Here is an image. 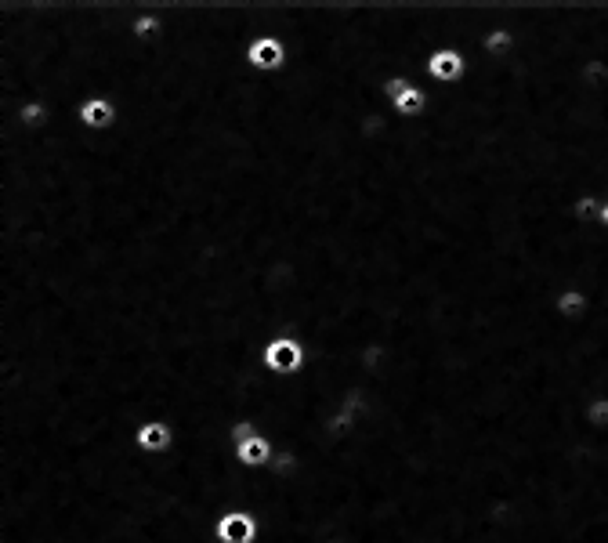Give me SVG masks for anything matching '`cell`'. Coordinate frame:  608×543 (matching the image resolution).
I'll return each instance as SVG.
<instances>
[{
	"mask_svg": "<svg viewBox=\"0 0 608 543\" xmlns=\"http://www.w3.org/2000/svg\"><path fill=\"white\" fill-rule=\"evenodd\" d=\"M583 420H587V428L608 431V395H590L583 406Z\"/></svg>",
	"mask_w": 608,
	"mask_h": 543,
	"instance_id": "cell-11",
	"label": "cell"
},
{
	"mask_svg": "<svg viewBox=\"0 0 608 543\" xmlns=\"http://www.w3.org/2000/svg\"><path fill=\"white\" fill-rule=\"evenodd\" d=\"M417 543H435V540H417Z\"/></svg>",
	"mask_w": 608,
	"mask_h": 543,
	"instance_id": "cell-15",
	"label": "cell"
},
{
	"mask_svg": "<svg viewBox=\"0 0 608 543\" xmlns=\"http://www.w3.org/2000/svg\"><path fill=\"white\" fill-rule=\"evenodd\" d=\"M250 19H254V0H250ZM243 58H247V66L254 69V73H261V77H276V73L286 69V62H290V51H286V44L276 37V33L257 29V19H254V40L247 44Z\"/></svg>",
	"mask_w": 608,
	"mask_h": 543,
	"instance_id": "cell-1",
	"label": "cell"
},
{
	"mask_svg": "<svg viewBox=\"0 0 608 543\" xmlns=\"http://www.w3.org/2000/svg\"><path fill=\"white\" fill-rule=\"evenodd\" d=\"M174 442H178V431H174V424H167V420H145V424H138V431H134V446H138V453H145V457H167L174 449Z\"/></svg>",
	"mask_w": 608,
	"mask_h": 543,
	"instance_id": "cell-5",
	"label": "cell"
},
{
	"mask_svg": "<svg viewBox=\"0 0 608 543\" xmlns=\"http://www.w3.org/2000/svg\"><path fill=\"white\" fill-rule=\"evenodd\" d=\"M601 207H605V196H601V192H583V196H576V203H572V218L580 221V225H598Z\"/></svg>",
	"mask_w": 608,
	"mask_h": 543,
	"instance_id": "cell-10",
	"label": "cell"
},
{
	"mask_svg": "<svg viewBox=\"0 0 608 543\" xmlns=\"http://www.w3.org/2000/svg\"><path fill=\"white\" fill-rule=\"evenodd\" d=\"M482 51L489 58H511L514 51H518V33H514L511 26H504L500 15H496L493 26L482 29Z\"/></svg>",
	"mask_w": 608,
	"mask_h": 543,
	"instance_id": "cell-8",
	"label": "cell"
},
{
	"mask_svg": "<svg viewBox=\"0 0 608 543\" xmlns=\"http://www.w3.org/2000/svg\"><path fill=\"white\" fill-rule=\"evenodd\" d=\"M428 105H431L428 87H424V84H420V80H417V84L409 87V91L399 98V102H391V113L402 116V120H417V116L428 113Z\"/></svg>",
	"mask_w": 608,
	"mask_h": 543,
	"instance_id": "cell-9",
	"label": "cell"
},
{
	"mask_svg": "<svg viewBox=\"0 0 608 543\" xmlns=\"http://www.w3.org/2000/svg\"><path fill=\"white\" fill-rule=\"evenodd\" d=\"M413 84H417V80L409 77L406 69H399V73H391V77L384 80V84H380V95L388 98V102H399V98L406 95V91H409Z\"/></svg>",
	"mask_w": 608,
	"mask_h": 543,
	"instance_id": "cell-12",
	"label": "cell"
},
{
	"mask_svg": "<svg viewBox=\"0 0 608 543\" xmlns=\"http://www.w3.org/2000/svg\"><path fill=\"white\" fill-rule=\"evenodd\" d=\"M261 366L272 377H297V373L308 370V348H304L301 337L279 334L261 348Z\"/></svg>",
	"mask_w": 608,
	"mask_h": 543,
	"instance_id": "cell-2",
	"label": "cell"
},
{
	"mask_svg": "<svg viewBox=\"0 0 608 543\" xmlns=\"http://www.w3.org/2000/svg\"><path fill=\"white\" fill-rule=\"evenodd\" d=\"M598 225L601 229H608V196H605V207H601V214H598Z\"/></svg>",
	"mask_w": 608,
	"mask_h": 543,
	"instance_id": "cell-14",
	"label": "cell"
},
{
	"mask_svg": "<svg viewBox=\"0 0 608 543\" xmlns=\"http://www.w3.org/2000/svg\"><path fill=\"white\" fill-rule=\"evenodd\" d=\"M261 536V522L243 507H228L214 518V540L218 543H257Z\"/></svg>",
	"mask_w": 608,
	"mask_h": 543,
	"instance_id": "cell-3",
	"label": "cell"
},
{
	"mask_svg": "<svg viewBox=\"0 0 608 543\" xmlns=\"http://www.w3.org/2000/svg\"><path fill=\"white\" fill-rule=\"evenodd\" d=\"M4 62V58H0ZM19 66V62H15ZM29 69V66H26ZM48 77V73H44ZM80 98V95H76ZM76 116H80V124L87 127V131H95V134H105V131H113L116 124H120V109H116L113 102L105 95H87L76 102Z\"/></svg>",
	"mask_w": 608,
	"mask_h": 543,
	"instance_id": "cell-4",
	"label": "cell"
},
{
	"mask_svg": "<svg viewBox=\"0 0 608 543\" xmlns=\"http://www.w3.org/2000/svg\"><path fill=\"white\" fill-rule=\"evenodd\" d=\"M232 457H236V464L250 467V471H265L276 460V442L261 435V439H250L243 446H232Z\"/></svg>",
	"mask_w": 608,
	"mask_h": 543,
	"instance_id": "cell-7",
	"label": "cell"
},
{
	"mask_svg": "<svg viewBox=\"0 0 608 543\" xmlns=\"http://www.w3.org/2000/svg\"><path fill=\"white\" fill-rule=\"evenodd\" d=\"M590 308H594V301H590V294L580 290V286H565V290L554 294V315H558L561 323H583L590 315Z\"/></svg>",
	"mask_w": 608,
	"mask_h": 543,
	"instance_id": "cell-6",
	"label": "cell"
},
{
	"mask_svg": "<svg viewBox=\"0 0 608 543\" xmlns=\"http://www.w3.org/2000/svg\"><path fill=\"white\" fill-rule=\"evenodd\" d=\"M261 435H265V431L257 428L254 420H247V417L232 420V428H228V442H232V446H243V442L261 439Z\"/></svg>",
	"mask_w": 608,
	"mask_h": 543,
	"instance_id": "cell-13",
	"label": "cell"
}]
</instances>
